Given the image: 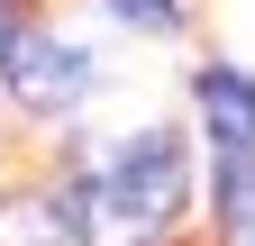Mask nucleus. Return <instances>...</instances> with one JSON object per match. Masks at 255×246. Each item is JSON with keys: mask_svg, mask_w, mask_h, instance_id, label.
Segmentation results:
<instances>
[{"mask_svg": "<svg viewBox=\"0 0 255 246\" xmlns=\"http://www.w3.org/2000/svg\"><path fill=\"white\" fill-rule=\"evenodd\" d=\"M182 192H191V164H182V137H137V146H119V155L91 173V182H73V228L91 237V246H146L155 228L182 210Z\"/></svg>", "mask_w": 255, "mask_h": 246, "instance_id": "f257e3e1", "label": "nucleus"}, {"mask_svg": "<svg viewBox=\"0 0 255 246\" xmlns=\"http://www.w3.org/2000/svg\"><path fill=\"white\" fill-rule=\"evenodd\" d=\"M0 73H9V91H18L27 110H64V101L91 91V55H82L73 37H18V55H9Z\"/></svg>", "mask_w": 255, "mask_h": 246, "instance_id": "f03ea898", "label": "nucleus"}, {"mask_svg": "<svg viewBox=\"0 0 255 246\" xmlns=\"http://www.w3.org/2000/svg\"><path fill=\"white\" fill-rule=\"evenodd\" d=\"M201 119H210V146L219 155H246L255 146V82L237 73V64H201Z\"/></svg>", "mask_w": 255, "mask_h": 246, "instance_id": "7ed1b4c3", "label": "nucleus"}, {"mask_svg": "<svg viewBox=\"0 0 255 246\" xmlns=\"http://www.w3.org/2000/svg\"><path fill=\"white\" fill-rule=\"evenodd\" d=\"M73 201H37V192H18V201H0V246H73Z\"/></svg>", "mask_w": 255, "mask_h": 246, "instance_id": "20e7f679", "label": "nucleus"}, {"mask_svg": "<svg viewBox=\"0 0 255 246\" xmlns=\"http://www.w3.org/2000/svg\"><path fill=\"white\" fill-rule=\"evenodd\" d=\"M219 210H228L237 228H255V146L246 155H219Z\"/></svg>", "mask_w": 255, "mask_h": 246, "instance_id": "39448f33", "label": "nucleus"}, {"mask_svg": "<svg viewBox=\"0 0 255 246\" xmlns=\"http://www.w3.org/2000/svg\"><path fill=\"white\" fill-rule=\"evenodd\" d=\"M119 18H137V27H173V0H110Z\"/></svg>", "mask_w": 255, "mask_h": 246, "instance_id": "423d86ee", "label": "nucleus"}, {"mask_svg": "<svg viewBox=\"0 0 255 246\" xmlns=\"http://www.w3.org/2000/svg\"><path fill=\"white\" fill-rule=\"evenodd\" d=\"M9 55H18V27H9V9H0V64H9Z\"/></svg>", "mask_w": 255, "mask_h": 246, "instance_id": "0eeeda50", "label": "nucleus"}]
</instances>
